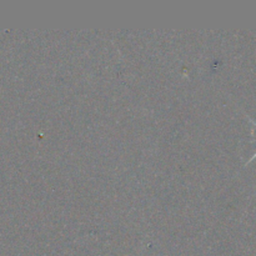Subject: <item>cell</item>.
I'll return each mask as SVG.
<instances>
[{"instance_id":"1","label":"cell","mask_w":256,"mask_h":256,"mask_svg":"<svg viewBox=\"0 0 256 256\" xmlns=\"http://www.w3.org/2000/svg\"><path fill=\"white\" fill-rule=\"evenodd\" d=\"M248 119H249V122H252V124H254V125H255V126H256V122H255V120H252V118H249V116H248ZM254 159H256V152H255V154H254V155H252V158H250V159H249V160H248V162H246V165H248V164H249V162H252V160H254Z\"/></svg>"}]
</instances>
